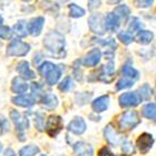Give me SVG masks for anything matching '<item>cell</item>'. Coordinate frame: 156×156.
<instances>
[{
  "instance_id": "24",
  "label": "cell",
  "mask_w": 156,
  "mask_h": 156,
  "mask_svg": "<svg viewBox=\"0 0 156 156\" xmlns=\"http://www.w3.org/2000/svg\"><path fill=\"white\" fill-rule=\"evenodd\" d=\"M122 73L125 78H128L130 79V80H136L139 79V72L135 70L134 68H132L131 66H128V65H125L122 68Z\"/></svg>"
},
{
  "instance_id": "39",
  "label": "cell",
  "mask_w": 156,
  "mask_h": 156,
  "mask_svg": "<svg viewBox=\"0 0 156 156\" xmlns=\"http://www.w3.org/2000/svg\"><path fill=\"white\" fill-rule=\"evenodd\" d=\"M1 156H16V153H14V151H13V150L8 148V150H5V151L3 152Z\"/></svg>"
},
{
  "instance_id": "28",
  "label": "cell",
  "mask_w": 156,
  "mask_h": 156,
  "mask_svg": "<svg viewBox=\"0 0 156 156\" xmlns=\"http://www.w3.org/2000/svg\"><path fill=\"white\" fill-rule=\"evenodd\" d=\"M139 95H140L141 99H145V101L150 99V97L152 95V89L150 87V85L148 84H144V85L141 86Z\"/></svg>"
},
{
  "instance_id": "20",
  "label": "cell",
  "mask_w": 156,
  "mask_h": 156,
  "mask_svg": "<svg viewBox=\"0 0 156 156\" xmlns=\"http://www.w3.org/2000/svg\"><path fill=\"white\" fill-rule=\"evenodd\" d=\"M41 101H42V104L46 107L47 109H52L58 105L57 97L54 94H44L43 97L41 98Z\"/></svg>"
},
{
  "instance_id": "41",
  "label": "cell",
  "mask_w": 156,
  "mask_h": 156,
  "mask_svg": "<svg viewBox=\"0 0 156 156\" xmlns=\"http://www.w3.org/2000/svg\"><path fill=\"white\" fill-rule=\"evenodd\" d=\"M2 22H3V19H2V16H0V24H1V23H2Z\"/></svg>"
},
{
  "instance_id": "42",
  "label": "cell",
  "mask_w": 156,
  "mask_h": 156,
  "mask_svg": "<svg viewBox=\"0 0 156 156\" xmlns=\"http://www.w3.org/2000/svg\"><path fill=\"white\" fill-rule=\"evenodd\" d=\"M1 150H2V144L0 143V152H1Z\"/></svg>"
},
{
  "instance_id": "33",
  "label": "cell",
  "mask_w": 156,
  "mask_h": 156,
  "mask_svg": "<svg viewBox=\"0 0 156 156\" xmlns=\"http://www.w3.org/2000/svg\"><path fill=\"white\" fill-rule=\"evenodd\" d=\"M154 3V0H134V5L138 8H150Z\"/></svg>"
},
{
  "instance_id": "8",
  "label": "cell",
  "mask_w": 156,
  "mask_h": 156,
  "mask_svg": "<svg viewBox=\"0 0 156 156\" xmlns=\"http://www.w3.org/2000/svg\"><path fill=\"white\" fill-rule=\"evenodd\" d=\"M62 129V119L59 116H50L47 120L46 131L50 136H55Z\"/></svg>"
},
{
  "instance_id": "23",
  "label": "cell",
  "mask_w": 156,
  "mask_h": 156,
  "mask_svg": "<svg viewBox=\"0 0 156 156\" xmlns=\"http://www.w3.org/2000/svg\"><path fill=\"white\" fill-rule=\"evenodd\" d=\"M154 38V34L150 31H140L136 35V39L141 44H150Z\"/></svg>"
},
{
  "instance_id": "15",
  "label": "cell",
  "mask_w": 156,
  "mask_h": 156,
  "mask_svg": "<svg viewBox=\"0 0 156 156\" xmlns=\"http://www.w3.org/2000/svg\"><path fill=\"white\" fill-rule=\"evenodd\" d=\"M101 58V50L97 49V48H95V49H92L91 51L85 56L83 62L86 67H95V66L99 62Z\"/></svg>"
},
{
  "instance_id": "30",
  "label": "cell",
  "mask_w": 156,
  "mask_h": 156,
  "mask_svg": "<svg viewBox=\"0 0 156 156\" xmlns=\"http://www.w3.org/2000/svg\"><path fill=\"white\" fill-rule=\"evenodd\" d=\"M12 30L7 25L0 26V38L2 39H10L12 37Z\"/></svg>"
},
{
  "instance_id": "16",
  "label": "cell",
  "mask_w": 156,
  "mask_h": 156,
  "mask_svg": "<svg viewBox=\"0 0 156 156\" xmlns=\"http://www.w3.org/2000/svg\"><path fill=\"white\" fill-rule=\"evenodd\" d=\"M109 105V95H103L92 103V108L95 112H101L108 108Z\"/></svg>"
},
{
  "instance_id": "18",
  "label": "cell",
  "mask_w": 156,
  "mask_h": 156,
  "mask_svg": "<svg viewBox=\"0 0 156 156\" xmlns=\"http://www.w3.org/2000/svg\"><path fill=\"white\" fill-rule=\"evenodd\" d=\"M119 25H120L119 18L114 12L108 13L105 16V27H106V30H108V31H116Z\"/></svg>"
},
{
  "instance_id": "27",
  "label": "cell",
  "mask_w": 156,
  "mask_h": 156,
  "mask_svg": "<svg viewBox=\"0 0 156 156\" xmlns=\"http://www.w3.org/2000/svg\"><path fill=\"white\" fill-rule=\"evenodd\" d=\"M114 13L118 16L119 19H127L130 14V9L128 8L127 5H118L114 10Z\"/></svg>"
},
{
  "instance_id": "4",
  "label": "cell",
  "mask_w": 156,
  "mask_h": 156,
  "mask_svg": "<svg viewBox=\"0 0 156 156\" xmlns=\"http://www.w3.org/2000/svg\"><path fill=\"white\" fill-rule=\"evenodd\" d=\"M31 49L27 43H24L20 39H13L12 42L9 44L8 49H7V56H18V57H22V56L27 55V52Z\"/></svg>"
},
{
  "instance_id": "19",
  "label": "cell",
  "mask_w": 156,
  "mask_h": 156,
  "mask_svg": "<svg viewBox=\"0 0 156 156\" xmlns=\"http://www.w3.org/2000/svg\"><path fill=\"white\" fill-rule=\"evenodd\" d=\"M13 93L22 94L25 93L29 90V84L21 78H14L12 81V87H11Z\"/></svg>"
},
{
  "instance_id": "7",
  "label": "cell",
  "mask_w": 156,
  "mask_h": 156,
  "mask_svg": "<svg viewBox=\"0 0 156 156\" xmlns=\"http://www.w3.org/2000/svg\"><path fill=\"white\" fill-rule=\"evenodd\" d=\"M141 97L136 92H128L119 97V104L122 107H134L141 103Z\"/></svg>"
},
{
  "instance_id": "35",
  "label": "cell",
  "mask_w": 156,
  "mask_h": 156,
  "mask_svg": "<svg viewBox=\"0 0 156 156\" xmlns=\"http://www.w3.org/2000/svg\"><path fill=\"white\" fill-rule=\"evenodd\" d=\"M122 151L123 153L126 154H132L133 152H134V148H133V145L131 142H125V143L122 144Z\"/></svg>"
},
{
  "instance_id": "1",
  "label": "cell",
  "mask_w": 156,
  "mask_h": 156,
  "mask_svg": "<svg viewBox=\"0 0 156 156\" xmlns=\"http://www.w3.org/2000/svg\"><path fill=\"white\" fill-rule=\"evenodd\" d=\"M44 46L50 52L58 55L65 48V37L62 36V34L58 33V32H50L45 36Z\"/></svg>"
},
{
  "instance_id": "26",
  "label": "cell",
  "mask_w": 156,
  "mask_h": 156,
  "mask_svg": "<svg viewBox=\"0 0 156 156\" xmlns=\"http://www.w3.org/2000/svg\"><path fill=\"white\" fill-rule=\"evenodd\" d=\"M39 152L38 146L36 145H27L21 148V151L19 153L20 156H35Z\"/></svg>"
},
{
  "instance_id": "40",
  "label": "cell",
  "mask_w": 156,
  "mask_h": 156,
  "mask_svg": "<svg viewBox=\"0 0 156 156\" xmlns=\"http://www.w3.org/2000/svg\"><path fill=\"white\" fill-rule=\"evenodd\" d=\"M119 1H121V0H108L109 3H117V2H119Z\"/></svg>"
},
{
  "instance_id": "5",
  "label": "cell",
  "mask_w": 156,
  "mask_h": 156,
  "mask_svg": "<svg viewBox=\"0 0 156 156\" xmlns=\"http://www.w3.org/2000/svg\"><path fill=\"white\" fill-rule=\"evenodd\" d=\"M89 25L92 32L98 34V35H103L106 32V27H105V18L103 16L101 13H95L92 14L89 19Z\"/></svg>"
},
{
  "instance_id": "12",
  "label": "cell",
  "mask_w": 156,
  "mask_h": 156,
  "mask_svg": "<svg viewBox=\"0 0 156 156\" xmlns=\"http://www.w3.org/2000/svg\"><path fill=\"white\" fill-rule=\"evenodd\" d=\"M44 24H45V19L42 18V16H37V18L33 19V20L27 24L29 33L34 37L38 36L39 34H41V32H42Z\"/></svg>"
},
{
  "instance_id": "36",
  "label": "cell",
  "mask_w": 156,
  "mask_h": 156,
  "mask_svg": "<svg viewBox=\"0 0 156 156\" xmlns=\"http://www.w3.org/2000/svg\"><path fill=\"white\" fill-rule=\"evenodd\" d=\"M43 117H44L43 114H37L36 119H35V125H36V128L39 131H43V128H44V126H43V122H44Z\"/></svg>"
},
{
  "instance_id": "22",
  "label": "cell",
  "mask_w": 156,
  "mask_h": 156,
  "mask_svg": "<svg viewBox=\"0 0 156 156\" xmlns=\"http://www.w3.org/2000/svg\"><path fill=\"white\" fill-rule=\"evenodd\" d=\"M13 32L16 35H18L19 37H25L29 33V30H27V23L25 21H19L18 23L14 24L13 26Z\"/></svg>"
},
{
  "instance_id": "17",
  "label": "cell",
  "mask_w": 156,
  "mask_h": 156,
  "mask_svg": "<svg viewBox=\"0 0 156 156\" xmlns=\"http://www.w3.org/2000/svg\"><path fill=\"white\" fill-rule=\"evenodd\" d=\"M13 104L18 105V106L21 107H31L34 105L35 103V98H34L32 95H19V96H16L12 98Z\"/></svg>"
},
{
  "instance_id": "9",
  "label": "cell",
  "mask_w": 156,
  "mask_h": 156,
  "mask_svg": "<svg viewBox=\"0 0 156 156\" xmlns=\"http://www.w3.org/2000/svg\"><path fill=\"white\" fill-rule=\"evenodd\" d=\"M104 134H105V139L107 140V142L112 146H117V145H119L120 142H122L121 135L118 134L117 131L115 130V128L112 127V125H108L105 128Z\"/></svg>"
},
{
  "instance_id": "38",
  "label": "cell",
  "mask_w": 156,
  "mask_h": 156,
  "mask_svg": "<svg viewBox=\"0 0 156 156\" xmlns=\"http://www.w3.org/2000/svg\"><path fill=\"white\" fill-rule=\"evenodd\" d=\"M98 156H115V155L107 147H103L101 151H99Z\"/></svg>"
},
{
  "instance_id": "34",
  "label": "cell",
  "mask_w": 156,
  "mask_h": 156,
  "mask_svg": "<svg viewBox=\"0 0 156 156\" xmlns=\"http://www.w3.org/2000/svg\"><path fill=\"white\" fill-rule=\"evenodd\" d=\"M141 27H142V23H141L140 20L138 18H133L132 21H131V24L129 25V32L138 31Z\"/></svg>"
},
{
  "instance_id": "43",
  "label": "cell",
  "mask_w": 156,
  "mask_h": 156,
  "mask_svg": "<svg viewBox=\"0 0 156 156\" xmlns=\"http://www.w3.org/2000/svg\"><path fill=\"white\" fill-rule=\"evenodd\" d=\"M23 1H26V2H30V1H32V0H23Z\"/></svg>"
},
{
  "instance_id": "2",
  "label": "cell",
  "mask_w": 156,
  "mask_h": 156,
  "mask_svg": "<svg viewBox=\"0 0 156 156\" xmlns=\"http://www.w3.org/2000/svg\"><path fill=\"white\" fill-rule=\"evenodd\" d=\"M39 73L46 79L47 83L49 85H54L59 81L60 76H61V69L58 66L49 62V61H45L38 68Z\"/></svg>"
},
{
  "instance_id": "3",
  "label": "cell",
  "mask_w": 156,
  "mask_h": 156,
  "mask_svg": "<svg viewBox=\"0 0 156 156\" xmlns=\"http://www.w3.org/2000/svg\"><path fill=\"white\" fill-rule=\"evenodd\" d=\"M141 119L139 117L138 112L128 110L121 115L119 119V127L121 129H133L140 123Z\"/></svg>"
},
{
  "instance_id": "14",
  "label": "cell",
  "mask_w": 156,
  "mask_h": 156,
  "mask_svg": "<svg viewBox=\"0 0 156 156\" xmlns=\"http://www.w3.org/2000/svg\"><path fill=\"white\" fill-rule=\"evenodd\" d=\"M73 150L76 156H93V147L85 142H76L73 145Z\"/></svg>"
},
{
  "instance_id": "37",
  "label": "cell",
  "mask_w": 156,
  "mask_h": 156,
  "mask_svg": "<svg viewBox=\"0 0 156 156\" xmlns=\"http://www.w3.org/2000/svg\"><path fill=\"white\" fill-rule=\"evenodd\" d=\"M101 3V0H89V9L90 10H94V9L98 8Z\"/></svg>"
},
{
  "instance_id": "32",
  "label": "cell",
  "mask_w": 156,
  "mask_h": 156,
  "mask_svg": "<svg viewBox=\"0 0 156 156\" xmlns=\"http://www.w3.org/2000/svg\"><path fill=\"white\" fill-rule=\"evenodd\" d=\"M118 38L126 45H129L133 42V37L129 32H123V31L120 32V33L118 34Z\"/></svg>"
},
{
  "instance_id": "10",
  "label": "cell",
  "mask_w": 156,
  "mask_h": 156,
  "mask_svg": "<svg viewBox=\"0 0 156 156\" xmlns=\"http://www.w3.org/2000/svg\"><path fill=\"white\" fill-rule=\"evenodd\" d=\"M154 143V139L151 134L148 133H143L140 135V138L138 139V147L142 154H146L150 150H151L152 145Z\"/></svg>"
},
{
  "instance_id": "25",
  "label": "cell",
  "mask_w": 156,
  "mask_h": 156,
  "mask_svg": "<svg viewBox=\"0 0 156 156\" xmlns=\"http://www.w3.org/2000/svg\"><path fill=\"white\" fill-rule=\"evenodd\" d=\"M69 14L72 18H81V16H83L85 14V10L83 8L79 7L76 3H71L69 5Z\"/></svg>"
},
{
  "instance_id": "11",
  "label": "cell",
  "mask_w": 156,
  "mask_h": 156,
  "mask_svg": "<svg viewBox=\"0 0 156 156\" xmlns=\"http://www.w3.org/2000/svg\"><path fill=\"white\" fill-rule=\"evenodd\" d=\"M16 71L20 74V78L23 80H32L35 78V72L33 70H31L30 68V63L25 60H22L18 63L16 67Z\"/></svg>"
},
{
  "instance_id": "6",
  "label": "cell",
  "mask_w": 156,
  "mask_h": 156,
  "mask_svg": "<svg viewBox=\"0 0 156 156\" xmlns=\"http://www.w3.org/2000/svg\"><path fill=\"white\" fill-rule=\"evenodd\" d=\"M10 118L16 125V129L19 131V136H20V140H21V136H24V129L29 128V119L25 117H22V115L19 112H16V110H11Z\"/></svg>"
},
{
  "instance_id": "21",
  "label": "cell",
  "mask_w": 156,
  "mask_h": 156,
  "mask_svg": "<svg viewBox=\"0 0 156 156\" xmlns=\"http://www.w3.org/2000/svg\"><path fill=\"white\" fill-rule=\"evenodd\" d=\"M142 114L145 118L156 121V105L155 104H146L142 108Z\"/></svg>"
},
{
  "instance_id": "31",
  "label": "cell",
  "mask_w": 156,
  "mask_h": 156,
  "mask_svg": "<svg viewBox=\"0 0 156 156\" xmlns=\"http://www.w3.org/2000/svg\"><path fill=\"white\" fill-rule=\"evenodd\" d=\"M133 85V81L128 78L120 79L117 82V90H123V89H129Z\"/></svg>"
},
{
  "instance_id": "13",
  "label": "cell",
  "mask_w": 156,
  "mask_h": 156,
  "mask_svg": "<svg viewBox=\"0 0 156 156\" xmlns=\"http://www.w3.org/2000/svg\"><path fill=\"white\" fill-rule=\"evenodd\" d=\"M68 130L74 134H82L86 130V123L83 120V118L76 117L73 120H71L68 125Z\"/></svg>"
},
{
  "instance_id": "29",
  "label": "cell",
  "mask_w": 156,
  "mask_h": 156,
  "mask_svg": "<svg viewBox=\"0 0 156 156\" xmlns=\"http://www.w3.org/2000/svg\"><path fill=\"white\" fill-rule=\"evenodd\" d=\"M72 87V79L71 76H67L62 80V82L59 84V90L62 92H68L70 91Z\"/></svg>"
},
{
  "instance_id": "44",
  "label": "cell",
  "mask_w": 156,
  "mask_h": 156,
  "mask_svg": "<svg viewBox=\"0 0 156 156\" xmlns=\"http://www.w3.org/2000/svg\"><path fill=\"white\" fill-rule=\"evenodd\" d=\"M41 156H46V155H41Z\"/></svg>"
}]
</instances>
